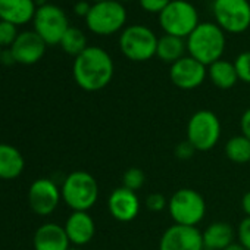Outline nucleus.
<instances>
[{"mask_svg":"<svg viewBox=\"0 0 250 250\" xmlns=\"http://www.w3.org/2000/svg\"><path fill=\"white\" fill-rule=\"evenodd\" d=\"M115 65L110 55L97 46H88L74 59L72 77L84 91H99L107 87L113 78Z\"/></svg>","mask_w":250,"mask_h":250,"instance_id":"f257e3e1","label":"nucleus"},{"mask_svg":"<svg viewBox=\"0 0 250 250\" xmlns=\"http://www.w3.org/2000/svg\"><path fill=\"white\" fill-rule=\"evenodd\" d=\"M188 56L205 66L222 59L227 47L225 33L215 22H200L197 28L186 39Z\"/></svg>","mask_w":250,"mask_h":250,"instance_id":"f03ea898","label":"nucleus"},{"mask_svg":"<svg viewBox=\"0 0 250 250\" xmlns=\"http://www.w3.org/2000/svg\"><path fill=\"white\" fill-rule=\"evenodd\" d=\"M61 194L72 212H88L99 199V184L90 172L74 171L63 180Z\"/></svg>","mask_w":250,"mask_h":250,"instance_id":"7ed1b4c3","label":"nucleus"},{"mask_svg":"<svg viewBox=\"0 0 250 250\" xmlns=\"http://www.w3.org/2000/svg\"><path fill=\"white\" fill-rule=\"evenodd\" d=\"M158 37L146 25L134 24L125 27L119 34V50L131 62H147L156 56Z\"/></svg>","mask_w":250,"mask_h":250,"instance_id":"20e7f679","label":"nucleus"},{"mask_svg":"<svg viewBox=\"0 0 250 250\" xmlns=\"http://www.w3.org/2000/svg\"><path fill=\"white\" fill-rule=\"evenodd\" d=\"M127 9L118 0H106L102 3H93L87 14L85 25L96 36H113L125 28Z\"/></svg>","mask_w":250,"mask_h":250,"instance_id":"39448f33","label":"nucleus"},{"mask_svg":"<svg viewBox=\"0 0 250 250\" xmlns=\"http://www.w3.org/2000/svg\"><path fill=\"white\" fill-rule=\"evenodd\" d=\"M200 24L199 12L188 0H172L159 14V25L168 36L187 39Z\"/></svg>","mask_w":250,"mask_h":250,"instance_id":"423d86ee","label":"nucleus"},{"mask_svg":"<svg viewBox=\"0 0 250 250\" xmlns=\"http://www.w3.org/2000/svg\"><path fill=\"white\" fill-rule=\"evenodd\" d=\"M168 212L175 224L197 227L206 215V202L197 190L180 188L169 197Z\"/></svg>","mask_w":250,"mask_h":250,"instance_id":"0eeeda50","label":"nucleus"},{"mask_svg":"<svg viewBox=\"0 0 250 250\" xmlns=\"http://www.w3.org/2000/svg\"><path fill=\"white\" fill-rule=\"evenodd\" d=\"M221 139V121L212 110L194 112L187 122V140L197 152L213 149Z\"/></svg>","mask_w":250,"mask_h":250,"instance_id":"6e6552de","label":"nucleus"},{"mask_svg":"<svg viewBox=\"0 0 250 250\" xmlns=\"http://www.w3.org/2000/svg\"><path fill=\"white\" fill-rule=\"evenodd\" d=\"M212 14L225 34H243L250 28L249 0H213Z\"/></svg>","mask_w":250,"mask_h":250,"instance_id":"1a4fd4ad","label":"nucleus"},{"mask_svg":"<svg viewBox=\"0 0 250 250\" xmlns=\"http://www.w3.org/2000/svg\"><path fill=\"white\" fill-rule=\"evenodd\" d=\"M33 25L34 31L44 40L47 46L59 44L63 34L71 27L63 9L53 3H44L37 8Z\"/></svg>","mask_w":250,"mask_h":250,"instance_id":"9d476101","label":"nucleus"},{"mask_svg":"<svg viewBox=\"0 0 250 250\" xmlns=\"http://www.w3.org/2000/svg\"><path fill=\"white\" fill-rule=\"evenodd\" d=\"M62 199L61 188L49 178L36 180L28 190V203L34 213L40 216L52 215Z\"/></svg>","mask_w":250,"mask_h":250,"instance_id":"9b49d317","label":"nucleus"},{"mask_svg":"<svg viewBox=\"0 0 250 250\" xmlns=\"http://www.w3.org/2000/svg\"><path fill=\"white\" fill-rule=\"evenodd\" d=\"M169 78L172 84L181 90H194L208 78V66L191 56H184L171 65Z\"/></svg>","mask_w":250,"mask_h":250,"instance_id":"f8f14e48","label":"nucleus"},{"mask_svg":"<svg viewBox=\"0 0 250 250\" xmlns=\"http://www.w3.org/2000/svg\"><path fill=\"white\" fill-rule=\"evenodd\" d=\"M159 250H205L202 231L197 227L174 224L164 231Z\"/></svg>","mask_w":250,"mask_h":250,"instance_id":"ddd939ff","label":"nucleus"},{"mask_svg":"<svg viewBox=\"0 0 250 250\" xmlns=\"http://www.w3.org/2000/svg\"><path fill=\"white\" fill-rule=\"evenodd\" d=\"M46 47L47 44L44 43V40L34 30H28L18 34L15 43L11 46V52L17 63L34 65L44 56Z\"/></svg>","mask_w":250,"mask_h":250,"instance_id":"4468645a","label":"nucleus"},{"mask_svg":"<svg viewBox=\"0 0 250 250\" xmlns=\"http://www.w3.org/2000/svg\"><path fill=\"white\" fill-rule=\"evenodd\" d=\"M107 209L116 221L130 222L134 221L140 212V199L137 193L125 187H118L107 199Z\"/></svg>","mask_w":250,"mask_h":250,"instance_id":"2eb2a0df","label":"nucleus"},{"mask_svg":"<svg viewBox=\"0 0 250 250\" xmlns=\"http://www.w3.org/2000/svg\"><path fill=\"white\" fill-rule=\"evenodd\" d=\"M63 228L69 241L75 247L88 244L96 234V224L88 212H72L68 216Z\"/></svg>","mask_w":250,"mask_h":250,"instance_id":"dca6fc26","label":"nucleus"},{"mask_svg":"<svg viewBox=\"0 0 250 250\" xmlns=\"http://www.w3.org/2000/svg\"><path fill=\"white\" fill-rule=\"evenodd\" d=\"M36 250H68L71 241L62 225L55 222L43 224L34 234Z\"/></svg>","mask_w":250,"mask_h":250,"instance_id":"f3484780","label":"nucleus"},{"mask_svg":"<svg viewBox=\"0 0 250 250\" xmlns=\"http://www.w3.org/2000/svg\"><path fill=\"white\" fill-rule=\"evenodd\" d=\"M37 6L34 0H0V21L25 25L34 20Z\"/></svg>","mask_w":250,"mask_h":250,"instance_id":"a211bd4d","label":"nucleus"},{"mask_svg":"<svg viewBox=\"0 0 250 250\" xmlns=\"http://www.w3.org/2000/svg\"><path fill=\"white\" fill-rule=\"evenodd\" d=\"M203 246L205 250H224L234 241L235 231L231 224L224 221H216L209 224L203 231Z\"/></svg>","mask_w":250,"mask_h":250,"instance_id":"6ab92c4d","label":"nucleus"},{"mask_svg":"<svg viewBox=\"0 0 250 250\" xmlns=\"http://www.w3.org/2000/svg\"><path fill=\"white\" fill-rule=\"evenodd\" d=\"M25 168L22 153L8 143H0V180H15Z\"/></svg>","mask_w":250,"mask_h":250,"instance_id":"aec40b11","label":"nucleus"},{"mask_svg":"<svg viewBox=\"0 0 250 250\" xmlns=\"http://www.w3.org/2000/svg\"><path fill=\"white\" fill-rule=\"evenodd\" d=\"M208 78L215 87L221 90H229L238 81L234 62L224 61V59H219L208 66Z\"/></svg>","mask_w":250,"mask_h":250,"instance_id":"412c9836","label":"nucleus"},{"mask_svg":"<svg viewBox=\"0 0 250 250\" xmlns=\"http://www.w3.org/2000/svg\"><path fill=\"white\" fill-rule=\"evenodd\" d=\"M186 52H187V43L184 39L164 34L158 40L156 56L165 63H171V65L175 63L177 61L186 56Z\"/></svg>","mask_w":250,"mask_h":250,"instance_id":"4be33fe9","label":"nucleus"},{"mask_svg":"<svg viewBox=\"0 0 250 250\" xmlns=\"http://www.w3.org/2000/svg\"><path fill=\"white\" fill-rule=\"evenodd\" d=\"M225 156L238 165L250 164V140L243 134L231 137L225 143Z\"/></svg>","mask_w":250,"mask_h":250,"instance_id":"5701e85b","label":"nucleus"},{"mask_svg":"<svg viewBox=\"0 0 250 250\" xmlns=\"http://www.w3.org/2000/svg\"><path fill=\"white\" fill-rule=\"evenodd\" d=\"M59 46L62 47V50L74 58H77L80 53H83L88 46H87V37L84 34L83 30H80L78 27H69L66 30V33L63 34Z\"/></svg>","mask_w":250,"mask_h":250,"instance_id":"b1692460","label":"nucleus"},{"mask_svg":"<svg viewBox=\"0 0 250 250\" xmlns=\"http://www.w3.org/2000/svg\"><path fill=\"white\" fill-rule=\"evenodd\" d=\"M146 183V175L140 168H128L122 175V187L137 193Z\"/></svg>","mask_w":250,"mask_h":250,"instance_id":"393cba45","label":"nucleus"},{"mask_svg":"<svg viewBox=\"0 0 250 250\" xmlns=\"http://www.w3.org/2000/svg\"><path fill=\"white\" fill-rule=\"evenodd\" d=\"M18 34L20 31L17 30V25L6 21H0V47L2 49H11Z\"/></svg>","mask_w":250,"mask_h":250,"instance_id":"a878e982","label":"nucleus"},{"mask_svg":"<svg viewBox=\"0 0 250 250\" xmlns=\"http://www.w3.org/2000/svg\"><path fill=\"white\" fill-rule=\"evenodd\" d=\"M234 66H235V71H237V75H238V81L250 84V50L241 52L235 58Z\"/></svg>","mask_w":250,"mask_h":250,"instance_id":"bb28decb","label":"nucleus"},{"mask_svg":"<svg viewBox=\"0 0 250 250\" xmlns=\"http://www.w3.org/2000/svg\"><path fill=\"white\" fill-rule=\"evenodd\" d=\"M168 200L169 199H167L162 193H150L146 197L145 205H146L147 210L159 213V212H164L165 209H168Z\"/></svg>","mask_w":250,"mask_h":250,"instance_id":"cd10ccee","label":"nucleus"},{"mask_svg":"<svg viewBox=\"0 0 250 250\" xmlns=\"http://www.w3.org/2000/svg\"><path fill=\"white\" fill-rule=\"evenodd\" d=\"M172 0H139V3L143 11L149 14H161Z\"/></svg>","mask_w":250,"mask_h":250,"instance_id":"c85d7f7f","label":"nucleus"},{"mask_svg":"<svg viewBox=\"0 0 250 250\" xmlns=\"http://www.w3.org/2000/svg\"><path fill=\"white\" fill-rule=\"evenodd\" d=\"M237 237H238V243L244 246L246 250H250V216H246L240 222L237 228Z\"/></svg>","mask_w":250,"mask_h":250,"instance_id":"c756f323","label":"nucleus"},{"mask_svg":"<svg viewBox=\"0 0 250 250\" xmlns=\"http://www.w3.org/2000/svg\"><path fill=\"white\" fill-rule=\"evenodd\" d=\"M196 152H197V150L194 149V146H193L187 139H186L184 142L178 143L177 147H175V156H177L178 159H183V161L193 158V155H194Z\"/></svg>","mask_w":250,"mask_h":250,"instance_id":"7c9ffc66","label":"nucleus"},{"mask_svg":"<svg viewBox=\"0 0 250 250\" xmlns=\"http://www.w3.org/2000/svg\"><path fill=\"white\" fill-rule=\"evenodd\" d=\"M240 128H241V134L250 140V107L246 109L244 113L241 115V119H240Z\"/></svg>","mask_w":250,"mask_h":250,"instance_id":"2f4dec72","label":"nucleus"},{"mask_svg":"<svg viewBox=\"0 0 250 250\" xmlns=\"http://www.w3.org/2000/svg\"><path fill=\"white\" fill-rule=\"evenodd\" d=\"M90 8H91V5H90V3H87V2H84V0H81V2H77V3H75V6H74V12H75L78 17L85 18V17H87V14L90 12Z\"/></svg>","mask_w":250,"mask_h":250,"instance_id":"473e14b6","label":"nucleus"},{"mask_svg":"<svg viewBox=\"0 0 250 250\" xmlns=\"http://www.w3.org/2000/svg\"><path fill=\"white\" fill-rule=\"evenodd\" d=\"M0 63L8 65V66L17 63V61H15V58H14L11 49H3V50H2V56H0Z\"/></svg>","mask_w":250,"mask_h":250,"instance_id":"72a5a7b5","label":"nucleus"},{"mask_svg":"<svg viewBox=\"0 0 250 250\" xmlns=\"http://www.w3.org/2000/svg\"><path fill=\"white\" fill-rule=\"evenodd\" d=\"M241 209L246 213V216H250V190L241 199Z\"/></svg>","mask_w":250,"mask_h":250,"instance_id":"f704fd0d","label":"nucleus"},{"mask_svg":"<svg viewBox=\"0 0 250 250\" xmlns=\"http://www.w3.org/2000/svg\"><path fill=\"white\" fill-rule=\"evenodd\" d=\"M224 250H246V249H244V246H241L238 241H232V243H231L229 246H227Z\"/></svg>","mask_w":250,"mask_h":250,"instance_id":"c9c22d12","label":"nucleus"},{"mask_svg":"<svg viewBox=\"0 0 250 250\" xmlns=\"http://www.w3.org/2000/svg\"><path fill=\"white\" fill-rule=\"evenodd\" d=\"M102 2H106V0H93V3H102Z\"/></svg>","mask_w":250,"mask_h":250,"instance_id":"e433bc0d","label":"nucleus"},{"mask_svg":"<svg viewBox=\"0 0 250 250\" xmlns=\"http://www.w3.org/2000/svg\"><path fill=\"white\" fill-rule=\"evenodd\" d=\"M68 250H81V249H78V247H69Z\"/></svg>","mask_w":250,"mask_h":250,"instance_id":"4c0bfd02","label":"nucleus"},{"mask_svg":"<svg viewBox=\"0 0 250 250\" xmlns=\"http://www.w3.org/2000/svg\"><path fill=\"white\" fill-rule=\"evenodd\" d=\"M118 2H121V3H124V2H131V0H118Z\"/></svg>","mask_w":250,"mask_h":250,"instance_id":"58836bf2","label":"nucleus"},{"mask_svg":"<svg viewBox=\"0 0 250 250\" xmlns=\"http://www.w3.org/2000/svg\"><path fill=\"white\" fill-rule=\"evenodd\" d=\"M2 50H3V49H2V47H0V56H2Z\"/></svg>","mask_w":250,"mask_h":250,"instance_id":"ea45409f","label":"nucleus"}]
</instances>
